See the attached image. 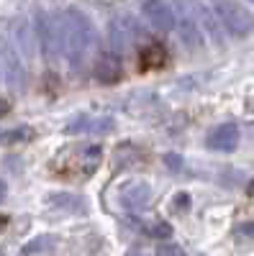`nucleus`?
<instances>
[{
	"label": "nucleus",
	"mask_w": 254,
	"mask_h": 256,
	"mask_svg": "<svg viewBox=\"0 0 254 256\" xmlns=\"http://www.w3.org/2000/svg\"><path fill=\"white\" fill-rule=\"evenodd\" d=\"M59 34H62V56L72 67H77L95 44V28L90 24V18L77 8L62 10L59 13Z\"/></svg>",
	"instance_id": "f257e3e1"
},
{
	"label": "nucleus",
	"mask_w": 254,
	"mask_h": 256,
	"mask_svg": "<svg viewBox=\"0 0 254 256\" xmlns=\"http://www.w3.org/2000/svg\"><path fill=\"white\" fill-rule=\"evenodd\" d=\"M103 162V148L98 144L67 146L52 159V174L67 182L88 180Z\"/></svg>",
	"instance_id": "f03ea898"
},
{
	"label": "nucleus",
	"mask_w": 254,
	"mask_h": 256,
	"mask_svg": "<svg viewBox=\"0 0 254 256\" xmlns=\"http://www.w3.org/2000/svg\"><path fill=\"white\" fill-rule=\"evenodd\" d=\"M175 3V26H177V36L182 38V44L187 49H198L203 46V28L198 24V3L200 0H172Z\"/></svg>",
	"instance_id": "7ed1b4c3"
},
{
	"label": "nucleus",
	"mask_w": 254,
	"mask_h": 256,
	"mask_svg": "<svg viewBox=\"0 0 254 256\" xmlns=\"http://www.w3.org/2000/svg\"><path fill=\"white\" fill-rule=\"evenodd\" d=\"M213 10H216V16L221 20V26L231 36L244 38V36H249L254 31V16L244 6H239L236 0H216Z\"/></svg>",
	"instance_id": "20e7f679"
},
{
	"label": "nucleus",
	"mask_w": 254,
	"mask_h": 256,
	"mask_svg": "<svg viewBox=\"0 0 254 256\" xmlns=\"http://www.w3.org/2000/svg\"><path fill=\"white\" fill-rule=\"evenodd\" d=\"M36 44L41 46L47 59L62 56V34H59V13H39L34 20Z\"/></svg>",
	"instance_id": "39448f33"
},
{
	"label": "nucleus",
	"mask_w": 254,
	"mask_h": 256,
	"mask_svg": "<svg viewBox=\"0 0 254 256\" xmlns=\"http://www.w3.org/2000/svg\"><path fill=\"white\" fill-rule=\"evenodd\" d=\"M108 38H111V49L116 54H123V52H129L136 46V41L141 38V28L134 18L129 16H118L111 20V26H108Z\"/></svg>",
	"instance_id": "423d86ee"
},
{
	"label": "nucleus",
	"mask_w": 254,
	"mask_h": 256,
	"mask_svg": "<svg viewBox=\"0 0 254 256\" xmlns=\"http://www.w3.org/2000/svg\"><path fill=\"white\" fill-rule=\"evenodd\" d=\"M141 13H144L146 20H149V26L162 31V34L175 28V10L169 8L164 0H144Z\"/></svg>",
	"instance_id": "0eeeda50"
},
{
	"label": "nucleus",
	"mask_w": 254,
	"mask_h": 256,
	"mask_svg": "<svg viewBox=\"0 0 254 256\" xmlns=\"http://www.w3.org/2000/svg\"><path fill=\"white\" fill-rule=\"evenodd\" d=\"M208 148H213V152H234V148L239 146V128L234 123H221L216 128H210V134L205 138Z\"/></svg>",
	"instance_id": "6e6552de"
},
{
	"label": "nucleus",
	"mask_w": 254,
	"mask_h": 256,
	"mask_svg": "<svg viewBox=\"0 0 254 256\" xmlns=\"http://www.w3.org/2000/svg\"><path fill=\"white\" fill-rule=\"evenodd\" d=\"M93 74H95V80H98L100 84H113V82H118L121 74H123L121 54H116V52L100 54L98 62H95V67H93Z\"/></svg>",
	"instance_id": "1a4fd4ad"
},
{
	"label": "nucleus",
	"mask_w": 254,
	"mask_h": 256,
	"mask_svg": "<svg viewBox=\"0 0 254 256\" xmlns=\"http://www.w3.org/2000/svg\"><path fill=\"white\" fill-rule=\"evenodd\" d=\"M0 62H3V70H6L8 82L16 84V88H21V84H24L26 72H24V64H21L16 49L8 44V41H3V44H0Z\"/></svg>",
	"instance_id": "9d476101"
},
{
	"label": "nucleus",
	"mask_w": 254,
	"mask_h": 256,
	"mask_svg": "<svg viewBox=\"0 0 254 256\" xmlns=\"http://www.w3.org/2000/svg\"><path fill=\"white\" fill-rule=\"evenodd\" d=\"M149 198H152V190L146 182H131L121 190V202L129 210H144L149 205Z\"/></svg>",
	"instance_id": "9b49d317"
},
{
	"label": "nucleus",
	"mask_w": 254,
	"mask_h": 256,
	"mask_svg": "<svg viewBox=\"0 0 254 256\" xmlns=\"http://www.w3.org/2000/svg\"><path fill=\"white\" fill-rule=\"evenodd\" d=\"M198 24L203 28V34L210 38V41H216V44H223V26H221V20L216 16V10H210L205 8L203 3H198Z\"/></svg>",
	"instance_id": "f8f14e48"
},
{
	"label": "nucleus",
	"mask_w": 254,
	"mask_h": 256,
	"mask_svg": "<svg viewBox=\"0 0 254 256\" xmlns=\"http://www.w3.org/2000/svg\"><path fill=\"white\" fill-rule=\"evenodd\" d=\"M82 131H88V134H111L113 120L111 118H80L67 128V134H82Z\"/></svg>",
	"instance_id": "ddd939ff"
},
{
	"label": "nucleus",
	"mask_w": 254,
	"mask_h": 256,
	"mask_svg": "<svg viewBox=\"0 0 254 256\" xmlns=\"http://www.w3.org/2000/svg\"><path fill=\"white\" fill-rule=\"evenodd\" d=\"M49 202L54 208H62V210H85V200L80 195H70V192H57V195H49Z\"/></svg>",
	"instance_id": "4468645a"
},
{
	"label": "nucleus",
	"mask_w": 254,
	"mask_h": 256,
	"mask_svg": "<svg viewBox=\"0 0 254 256\" xmlns=\"http://www.w3.org/2000/svg\"><path fill=\"white\" fill-rule=\"evenodd\" d=\"M167 62V52L162 44H149L144 52H141V64H144V70H149V67H162V64Z\"/></svg>",
	"instance_id": "2eb2a0df"
},
{
	"label": "nucleus",
	"mask_w": 254,
	"mask_h": 256,
	"mask_svg": "<svg viewBox=\"0 0 254 256\" xmlns=\"http://www.w3.org/2000/svg\"><path fill=\"white\" fill-rule=\"evenodd\" d=\"M47 248H54V236H36L34 241L24 246V254H41Z\"/></svg>",
	"instance_id": "dca6fc26"
},
{
	"label": "nucleus",
	"mask_w": 254,
	"mask_h": 256,
	"mask_svg": "<svg viewBox=\"0 0 254 256\" xmlns=\"http://www.w3.org/2000/svg\"><path fill=\"white\" fill-rule=\"evenodd\" d=\"M157 256H185V248L177 244H162L157 246Z\"/></svg>",
	"instance_id": "f3484780"
},
{
	"label": "nucleus",
	"mask_w": 254,
	"mask_h": 256,
	"mask_svg": "<svg viewBox=\"0 0 254 256\" xmlns=\"http://www.w3.org/2000/svg\"><path fill=\"white\" fill-rule=\"evenodd\" d=\"M149 233H152V236H159V238H167L169 233H172V228L159 220V223H152V226H149Z\"/></svg>",
	"instance_id": "a211bd4d"
},
{
	"label": "nucleus",
	"mask_w": 254,
	"mask_h": 256,
	"mask_svg": "<svg viewBox=\"0 0 254 256\" xmlns=\"http://www.w3.org/2000/svg\"><path fill=\"white\" fill-rule=\"evenodd\" d=\"M6 113H8V102L0 100V116H6Z\"/></svg>",
	"instance_id": "6ab92c4d"
},
{
	"label": "nucleus",
	"mask_w": 254,
	"mask_h": 256,
	"mask_svg": "<svg viewBox=\"0 0 254 256\" xmlns=\"http://www.w3.org/2000/svg\"><path fill=\"white\" fill-rule=\"evenodd\" d=\"M3 198H6V184L0 182V202H3Z\"/></svg>",
	"instance_id": "aec40b11"
},
{
	"label": "nucleus",
	"mask_w": 254,
	"mask_h": 256,
	"mask_svg": "<svg viewBox=\"0 0 254 256\" xmlns=\"http://www.w3.org/2000/svg\"><path fill=\"white\" fill-rule=\"evenodd\" d=\"M249 195H251V198H254V180H251V182H249Z\"/></svg>",
	"instance_id": "412c9836"
},
{
	"label": "nucleus",
	"mask_w": 254,
	"mask_h": 256,
	"mask_svg": "<svg viewBox=\"0 0 254 256\" xmlns=\"http://www.w3.org/2000/svg\"><path fill=\"white\" fill-rule=\"evenodd\" d=\"M0 223H3V220H0Z\"/></svg>",
	"instance_id": "4be33fe9"
}]
</instances>
